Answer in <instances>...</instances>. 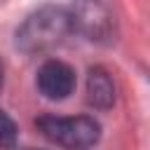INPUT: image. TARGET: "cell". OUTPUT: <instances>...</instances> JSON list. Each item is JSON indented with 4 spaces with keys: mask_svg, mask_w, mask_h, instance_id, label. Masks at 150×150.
<instances>
[{
    "mask_svg": "<svg viewBox=\"0 0 150 150\" xmlns=\"http://www.w3.org/2000/svg\"><path fill=\"white\" fill-rule=\"evenodd\" d=\"M30 150H33V148H30Z\"/></svg>",
    "mask_w": 150,
    "mask_h": 150,
    "instance_id": "ba28073f",
    "label": "cell"
},
{
    "mask_svg": "<svg viewBox=\"0 0 150 150\" xmlns=\"http://www.w3.org/2000/svg\"><path fill=\"white\" fill-rule=\"evenodd\" d=\"M35 127L49 143L66 150H89L101 138V124L89 115H40L35 120Z\"/></svg>",
    "mask_w": 150,
    "mask_h": 150,
    "instance_id": "7a4b0ae2",
    "label": "cell"
},
{
    "mask_svg": "<svg viewBox=\"0 0 150 150\" xmlns=\"http://www.w3.org/2000/svg\"><path fill=\"white\" fill-rule=\"evenodd\" d=\"M70 12L73 30H80L84 38L103 42L110 40L115 30V16L105 0H75Z\"/></svg>",
    "mask_w": 150,
    "mask_h": 150,
    "instance_id": "3957f363",
    "label": "cell"
},
{
    "mask_svg": "<svg viewBox=\"0 0 150 150\" xmlns=\"http://www.w3.org/2000/svg\"><path fill=\"white\" fill-rule=\"evenodd\" d=\"M0 87H2V66H0Z\"/></svg>",
    "mask_w": 150,
    "mask_h": 150,
    "instance_id": "52a82bcc",
    "label": "cell"
},
{
    "mask_svg": "<svg viewBox=\"0 0 150 150\" xmlns=\"http://www.w3.org/2000/svg\"><path fill=\"white\" fill-rule=\"evenodd\" d=\"M73 33L70 12L61 5H42L16 28V47L26 54H42L66 42Z\"/></svg>",
    "mask_w": 150,
    "mask_h": 150,
    "instance_id": "6da1fadb",
    "label": "cell"
},
{
    "mask_svg": "<svg viewBox=\"0 0 150 150\" xmlns=\"http://www.w3.org/2000/svg\"><path fill=\"white\" fill-rule=\"evenodd\" d=\"M87 103L96 110H108L115 103V82L103 66H94L87 73Z\"/></svg>",
    "mask_w": 150,
    "mask_h": 150,
    "instance_id": "5b68a950",
    "label": "cell"
},
{
    "mask_svg": "<svg viewBox=\"0 0 150 150\" xmlns=\"http://www.w3.org/2000/svg\"><path fill=\"white\" fill-rule=\"evenodd\" d=\"M35 84H38L42 96H47L52 101H63L75 89V70L66 61L49 59L38 68Z\"/></svg>",
    "mask_w": 150,
    "mask_h": 150,
    "instance_id": "277c9868",
    "label": "cell"
},
{
    "mask_svg": "<svg viewBox=\"0 0 150 150\" xmlns=\"http://www.w3.org/2000/svg\"><path fill=\"white\" fill-rule=\"evenodd\" d=\"M16 136H19V129H16L14 120L0 108V148H14Z\"/></svg>",
    "mask_w": 150,
    "mask_h": 150,
    "instance_id": "8992f818",
    "label": "cell"
}]
</instances>
